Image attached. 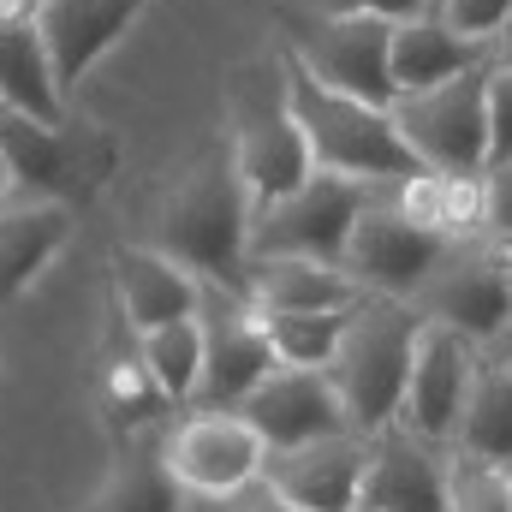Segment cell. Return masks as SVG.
<instances>
[{"label": "cell", "mask_w": 512, "mask_h": 512, "mask_svg": "<svg viewBox=\"0 0 512 512\" xmlns=\"http://www.w3.org/2000/svg\"><path fill=\"white\" fill-rule=\"evenodd\" d=\"M364 286L340 262L316 256H251V304L256 310H352Z\"/></svg>", "instance_id": "22"}, {"label": "cell", "mask_w": 512, "mask_h": 512, "mask_svg": "<svg viewBox=\"0 0 512 512\" xmlns=\"http://www.w3.org/2000/svg\"><path fill=\"white\" fill-rule=\"evenodd\" d=\"M417 316L423 322H447L465 340L489 346L512 316V245L495 233H465L453 239L441 262L429 268V280L417 286Z\"/></svg>", "instance_id": "6"}, {"label": "cell", "mask_w": 512, "mask_h": 512, "mask_svg": "<svg viewBox=\"0 0 512 512\" xmlns=\"http://www.w3.org/2000/svg\"><path fill=\"white\" fill-rule=\"evenodd\" d=\"M477 60H489V48L471 42V36H459L435 6L417 12V18H399V24H393L387 66H393V90H399V96L429 90V84H441V78H459V72L477 66Z\"/></svg>", "instance_id": "21"}, {"label": "cell", "mask_w": 512, "mask_h": 512, "mask_svg": "<svg viewBox=\"0 0 512 512\" xmlns=\"http://www.w3.org/2000/svg\"><path fill=\"white\" fill-rule=\"evenodd\" d=\"M108 411H114V429H149V423H167L173 399L155 387V376L137 358V364H114V376H108Z\"/></svg>", "instance_id": "28"}, {"label": "cell", "mask_w": 512, "mask_h": 512, "mask_svg": "<svg viewBox=\"0 0 512 512\" xmlns=\"http://www.w3.org/2000/svg\"><path fill=\"white\" fill-rule=\"evenodd\" d=\"M435 12H441L459 36H471V42H483V48H489V36L507 24L512 0H435Z\"/></svg>", "instance_id": "29"}, {"label": "cell", "mask_w": 512, "mask_h": 512, "mask_svg": "<svg viewBox=\"0 0 512 512\" xmlns=\"http://www.w3.org/2000/svg\"><path fill=\"white\" fill-rule=\"evenodd\" d=\"M483 233L512 245V161L483 167Z\"/></svg>", "instance_id": "31"}, {"label": "cell", "mask_w": 512, "mask_h": 512, "mask_svg": "<svg viewBox=\"0 0 512 512\" xmlns=\"http://www.w3.org/2000/svg\"><path fill=\"white\" fill-rule=\"evenodd\" d=\"M507 483H512V465H507Z\"/></svg>", "instance_id": "39"}, {"label": "cell", "mask_w": 512, "mask_h": 512, "mask_svg": "<svg viewBox=\"0 0 512 512\" xmlns=\"http://www.w3.org/2000/svg\"><path fill=\"white\" fill-rule=\"evenodd\" d=\"M0 114H24L36 126L66 120V90L48 66L42 30L30 12H0Z\"/></svg>", "instance_id": "20"}, {"label": "cell", "mask_w": 512, "mask_h": 512, "mask_svg": "<svg viewBox=\"0 0 512 512\" xmlns=\"http://www.w3.org/2000/svg\"><path fill=\"white\" fill-rule=\"evenodd\" d=\"M417 304L411 298H376L364 292L346 310V334L328 358V382L340 393L352 429L376 435L405 405V376H411V346H417Z\"/></svg>", "instance_id": "2"}, {"label": "cell", "mask_w": 512, "mask_h": 512, "mask_svg": "<svg viewBox=\"0 0 512 512\" xmlns=\"http://www.w3.org/2000/svg\"><path fill=\"white\" fill-rule=\"evenodd\" d=\"M364 459H370V435L340 429V435H322L304 447L262 453V483L298 512H352L358 483H364Z\"/></svg>", "instance_id": "14"}, {"label": "cell", "mask_w": 512, "mask_h": 512, "mask_svg": "<svg viewBox=\"0 0 512 512\" xmlns=\"http://www.w3.org/2000/svg\"><path fill=\"white\" fill-rule=\"evenodd\" d=\"M203 512H298L292 501H280L262 477H251L245 489H233V495H215V501H197Z\"/></svg>", "instance_id": "32"}, {"label": "cell", "mask_w": 512, "mask_h": 512, "mask_svg": "<svg viewBox=\"0 0 512 512\" xmlns=\"http://www.w3.org/2000/svg\"><path fill=\"white\" fill-rule=\"evenodd\" d=\"M447 512H512L507 465L447 447Z\"/></svg>", "instance_id": "27"}, {"label": "cell", "mask_w": 512, "mask_h": 512, "mask_svg": "<svg viewBox=\"0 0 512 512\" xmlns=\"http://www.w3.org/2000/svg\"><path fill=\"white\" fill-rule=\"evenodd\" d=\"M435 0H310V12H364V18H387V24H399V18H417V12H429Z\"/></svg>", "instance_id": "33"}, {"label": "cell", "mask_w": 512, "mask_h": 512, "mask_svg": "<svg viewBox=\"0 0 512 512\" xmlns=\"http://www.w3.org/2000/svg\"><path fill=\"white\" fill-rule=\"evenodd\" d=\"M453 447L477 453V459H495V465H512V364L489 358V352L477 358V382H471Z\"/></svg>", "instance_id": "24"}, {"label": "cell", "mask_w": 512, "mask_h": 512, "mask_svg": "<svg viewBox=\"0 0 512 512\" xmlns=\"http://www.w3.org/2000/svg\"><path fill=\"white\" fill-rule=\"evenodd\" d=\"M251 215L256 203L239 179V161L221 143L167 191V203L155 215V251L185 262L209 286L251 298Z\"/></svg>", "instance_id": "1"}, {"label": "cell", "mask_w": 512, "mask_h": 512, "mask_svg": "<svg viewBox=\"0 0 512 512\" xmlns=\"http://www.w3.org/2000/svg\"><path fill=\"white\" fill-rule=\"evenodd\" d=\"M447 245H453V239H441L435 227L411 221V215L387 197V179H382L376 197H370V209L358 215V227H352V239H346L340 268H346L364 292H376V298H417V286L429 280V268L441 262Z\"/></svg>", "instance_id": "11"}, {"label": "cell", "mask_w": 512, "mask_h": 512, "mask_svg": "<svg viewBox=\"0 0 512 512\" xmlns=\"http://www.w3.org/2000/svg\"><path fill=\"white\" fill-rule=\"evenodd\" d=\"M358 507L376 512H447V447L411 435L405 423H382L370 435Z\"/></svg>", "instance_id": "16"}, {"label": "cell", "mask_w": 512, "mask_h": 512, "mask_svg": "<svg viewBox=\"0 0 512 512\" xmlns=\"http://www.w3.org/2000/svg\"><path fill=\"white\" fill-rule=\"evenodd\" d=\"M0 161L18 197L30 203H84L108 173V143L78 126H36L24 114H0Z\"/></svg>", "instance_id": "10"}, {"label": "cell", "mask_w": 512, "mask_h": 512, "mask_svg": "<svg viewBox=\"0 0 512 512\" xmlns=\"http://www.w3.org/2000/svg\"><path fill=\"white\" fill-rule=\"evenodd\" d=\"M489 60H495L501 72H512V12H507V24L489 36Z\"/></svg>", "instance_id": "34"}, {"label": "cell", "mask_w": 512, "mask_h": 512, "mask_svg": "<svg viewBox=\"0 0 512 512\" xmlns=\"http://www.w3.org/2000/svg\"><path fill=\"white\" fill-rule=\"evenodd\" d=\"M477 358H483L477 340H465L447 322H423L417 328V346H411L405 405H399L393 423H405L411 435H423L435 447H453L459 417H465V399H471V382H477Z\"/></svg>", "instance_id": "12"}, {"label": "cell", "mask_w": 512, "mask_h": 512, "mask_svg": "<svg viewBox=\"0 0 512 512\" xmlns=\"http://www.w3.org/2000/svg\"><path fill=\"white\" fill-rule=\"evenodd\" d=\"M72 239V209L66 203H12L0 209V304L18 298Z\"/></svg>", "instance_id": "23"}, {"label": "cell", "mask_w": 512, "mask_h": 512, "mask_svg": "<svg viewBox=\"0 0 512 512\" xmlns=\"http://www.w3.org/2000/svg\"><path fill=\"white\" fill-rule=\"evenodd\" d=\"M114 292H120V316L137 334L197 316V274L185 262H173L167 251H155V245L114 251Z\"/></svg>", "instance_id": "19"}, {"label": "cell", "mask_w": 512, "mask_h": 512, "mask_svg": "<svg viewBox=\"0 0 512 512\" xmlns=\"http://www.w3.org/2000/svg\"><path fill=\"white\" fill-rule=\"evenodd\" d=\"M512 161V72L489 60V167Z\"/></svg>", "instance_id": "30"}, {"label": "cell", "mask_w": 512, "mask_h": 512, "mask_svg": "<svg viewBox=\"0 0 512 512\" xmlns=\"http://www.w3.org/2000/svg\"><path fill=\"white\" fill-rule=\"evenodd\" d=\"M149 0H36V30L48 48V66L60 78V90H72L120 36Z\"/></svg>", "instance_id": "17"}, {"label": "cell", "mask_w": 512, "mask_h": 512, "mask_svg": "<svg viewBox=\"0 0 512 512\" xmlns=\"http://www.w3.org/2000/svg\"><path fill=\"white\" fill-rule=\"evenodd\" d=\"M393 126L417 167L435 173H483L489 167V60L465 66L459 78H441L429 90L393 96Z\"/></svg>", "instance_id": "5"}, {"label": "cell", "mask_w": 512, "mask_h": 512, "mask_svg": "<svg viewBox=\"0 0 512 512\" xmlns=\"http://www.w3.org/2000/svg\"><path fill=\"white\" fill-rule=\"evenodd\" d=\"M239 417L256 429V441H262L268 453L352 429V417H346L340 393L328 382V370H292V364L268 370V376L251 387V399L239 405Z\"/></svg>", "instance_id": "15"}, {"label": "cell", "mask_w": 512, "mask_h": 512, "mask_svg": "<svg viewBox=\"0 0 512 512\" xmlns=\"http://www.w3.org/2000/svg\"><path fill=\"white\" fill-rule=\"evenodd\" d=\"M227 149L239 161V179H245L251 203H274V197H286L292 185H304L316 173L310 143H304L298 114H292V96H286V60L280 54H268V60L239 72Z\"/></svg>", "instance_id": "4"}, {"label": "cell", "mask_w": 512, "mask_h": 512, "mask_svg": "<svg viewBox=\"0 0 512 512\" xmlns=\"http://www.w3.org/2000/svg\"><path fill=\"white\" fill-rule=\"evenodd\" d=\"M6 197H12V179H6V161H0V209H6Z\"/></svg>", "instance_id": "37"}, {"label": "cell", "mask_w": 512, "mask_h": 512, "mask_svg": "<svg viewBox=\"0 0 512 512\" xmlns=\"http://www.w3.org/2000/svg\"><path fill=\"white\" fill-rule=\"evenodd\" d=\"M483 352H489V358H501V364H512V316H507V328H501V334H495Z\"/></svg>", "instance_id": "35"}, {"label": "cell", "mask_w": 512, "mask_h": 512, "mask_svg": "<svg viewBox=\"0 0 512 512\" xmlns=\"http://www.w3.org/2000/svg\"><path fill=\"white\" fill-rule=\"evenodd\" d=\"M280 60H286V96H292V114H298L304 143H310L316 173H346V179H364V185L417 173V155L405 149L387 108L316 84L292 54H280Z\"/></svg>", "instance_id": "3"}, {"label": "cell", "mask_w": 512, "mask_h": 512, "mask_svg": "<svg viewBox=\"0 0 512 512\" xmlns=\"http://www.w3.org/2000/svg\"><path fill=\"white\" fill-rule=\"evenodd\" d=\"M256 316H262L274 358L292 370H328V358L346 334V310H256Z\"/></svg>", "instance_id": "26"}, {"label": "cell", "mask_w": 512, "mask_h": 512, "mask_svg": "<svg viewBox=\"0 0 512 512\" xmlns=\"http://www.w3.org/2000/svg\"><path fill=\"white\" fill-rule=\"evenodd\" d=\"M352 512H376V507H352Z\"/></svg>", "instance_id": "38"}, {"label": "cell", "mask_w": 512, "mask_h": 512, "mask_svg": "<svg viewBox=\"0 0 512 512\" xmlns=\"http://www.w3.org/2000/svg\"><path fill=\"white\" fill-rule=\"evenodd\" d=\"M262 441L239 411H185L167 429V465L191 501H215L262 477Z\"/></svg>", "instance_id": "13"}, {"label": "cell", "mask_w": 512, "mask_h": 512, "mask_svg": "<svg viewBox=\"0 0 512 512\" xmlns=\"http://www.w3.org/2000/svg\"><path fill=\"white\" fill-rule=\"evenodd\" d=\"M376 185L346 179V173H310L274 203H256L251 215V256H316L340 262L358 215L370 209Z\"/></svg>", "instance_id": "7"}, {"label": "cell", "mask_w": 512, "mask_h": 512, "mask_svg": "<svg viewBox=\"0 0 512 512\" xmlns=\"http://www.w3.org/2000/svg\"><path fill=\"white\" fill-rule=\"evenodd\" d=\"M387 48H393V24L364 18V12H310V18H292V30H286V54L316 84L346 90L376 108H393V96H399Z\"/></svg>", "instance_id": "8"}, {"label": "cell", "mask_w": 512, "mask_h": 512, "mask_svg": "<svg viewBox=\"0 0 512 512\" xmlns=\"http://www.w3.org/2000/svg\"><path fill=\"white\" fill-rule=\"evenodd\" d=\"M197 501L179 489L173 465H167V423L149 429H126L102 489L90 495L84 512H191Z\"/></svg>", "instance_id": "18"}, {"label": "cell", "mask_w": 512, "mask_h": 512, "mask_svg": "<svg viewBox=\"0 0 512 512\" xmlns=\"http://www.w3.org/2000/svg\"><path fill=\"white\" fill-rule=\"evenodd\" d=\"M0 12H36V0H0Z\"/></svg>", "instance_id": "36"}, {"label": "cell", "mask_w": 512, "mask_h": 512, "mask_svg": "<svg viewBox=\"0 0 512 512\" xmlns=\"http://www.w3.org/2000/svg\"><path fill=\"white\" fill-rule=\"evenodd\" d=\"M197 328H203V376H197V393L185 411H239L251 399V387L268 370H280L256 304L227 286L197 280Z\"/></svg>", "instance_id": "9"}, {"label": "cell", "mask_w": 512, "mask_h": 512, "mask_svg": "<svg viewBox=\"0 0 512 512\" xmlns=\"http://www.w3.org/2000/svg\"><path fill=\"white\" fill-rule=\"evenodd\" d=\"M137 358H143V370L155 376V387L185 411L191 393H197V376H203V328H197V316L137 334Z\"/></svg>", "instance_id": "25"}]
</instances>
